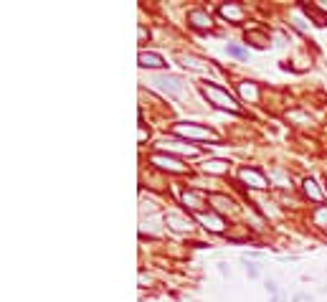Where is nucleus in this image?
<instances>
[{"label": "nucleus", "instance_id": "12", "mask_svg": "<svg viewBox=\"0 0 327 302\" xmlns=\"http://www.w3.org/2000/svg\"><path fill=\"white\" fill-rule=\"evenodd\" d=\"M183 203L195 211V213H203V196L201 193H195V190H183Z\"/></svg>", "mask_w": 327, "mask_h": 302}, {"label": "nucleus", "instance_id": "25", "mask_svg": "<svg viewBox=\"0 0 327 302\" xmlns=\"http://www.w3.org/2000/svg\"><path fill=\"white\" fill-rule=\"evenodd\" d=\"M315 8H317V10H322V13H327V0H317Z\"/></svg>", "mask_w": 327, "mask_h": 302}, {"label": "nucleus", "instance_id": "11", "mask_svg": "<svg viewBox=\"0 0 327 302\" xmlns=\"http://www.w3.org/2000/svg\"><path fill=\"white\" fill-rule=\"evenodd\" d=\"M188 23H190L193 28H198V31H206V28H211V15H208L203 8L190 10V13H188Z\"/></svg>", "mask_w": 327, "mask_h": 302}, {"label": "nucleus", "instance_id": "14", "mask_svg": "<svg viewBox=\"0 0 327 302\" xmlns=\"http://www.w3.org/2000/svg\"><path fill=\"white\" fill-rule=\"evenodd\" d=\"M302 185H304V196H307L310 201H315V203H320V201H322V190L317 188V183H315L312 178H304V183H302Z\"/></svg>", "mask_w": 327, "mask_h": 302}, {"label": "nucleus", "instance_id": "24", "mask_svg": "<svg viewBox=\"0 0 327 302\" xmlns=\"http://www.w3.org/2000/svg\"><path fill=\"white\" fill-rule=\"evenodd\" d=\"M307 300H312V297H310V295H304V292H299V295H294L292 302H307Z\"/></svg>", "mask_w": 327, "mask_h": 302}, {"label": "nucleus", "instance_id": "8", "mask_svg": "<svg viewBox=\"0 0 327 302\" xmlns=\"http://www.w3.org/2000/svg\"><path fill=\"white\" fill-rule=\"evenodd\" d=\"M218 13H221V18L231 20V23H241L244 20V8L238 3H223L221 8H218Z\"/></svg>", "mask_w": 327, "mask_h": 302}, {"label": "nucleus", "instance_id": "6", "mask_svg": "<svg viewBox=\"0 0 327 302\" xmlns=\"http://www.w3.org/2000/svg\"><path fill=\"white\" fill-rule=\"evenodd\" d=\"M165 226H170L172 231H190L193 229V221H190V216H183L180 211H167L165 213Z\"/></svg>", "mask_w": 327, "mask_h": 302}, {"label": "nucleus", "instance_id": "20", "mask_svg": "<svg viewBox=\"0 0 327 302\" xmlns=\"http://www.w3.org/2000/svg\"><path fill=\"white\" fill-rule=\"evenodd\" d=\"M241 262H244V267H246V274H249V279H256L259 277V264L256 262H251V259H246V256H241Z\"/></svg>", "mask_w": 327, "mask_h": 302}, {"label": "nucleus", "instance_id": "17", "mask_svg": "<svg viewBox=\"0 0 327 302\" xmlns=\"http://www.w3.org/2000/svg\"><path fill=\"white\" fill-rule=\"evenodd\" d=\"M226 51H228V56H233V59H249V51L244 49V46H238V43H228L226 46Z\"/></svg>", "mask_w": 327, "mask_h": 302}, {"label": "nucleus", "instance_id": "1", "mask_svg": "<svg viewBox=\"0 0 327 302\" xmlns=\"http://www.w3.org/2000/svg\"><path fill=\"white\" fill-rule=\"evenodd\" d=\"M201 92H203V97H206L213 107H218V110H228V112H238V110H241V107H238V102L228 94V89H223V86H218V84L206 81V84L201 86Z\"/></svg>", "mask_w": 327, "mask_h": 302}, {"label": "nucleus", "instance_id": "16", "mask_svg": "<svg viewBox=\"0 0 327 302\" xmlns=\"http://www.w3.org/2000/svg\"><path fill=\"white\" fill-rule=\"evenodd\" d=\"M180 61H183V66L185 69H193V71H208V66L201 61V59H195V56H180Z\"/></svg>", "mask_w": 327, "mask_h": 302}, {"label": "nucleus", "instance_id": "15", "mask_svg": "<svg viewBox=\"0 0 327 302\" xmlns=\"http://www.w3.org/2000/svg\"><path fill=\"white\" fill-rule=\"evenodd\" d=\"M178 145H183V142H167V140H163L160 142V147L163 150H167V153H172V150H178V153H188V155H198V147H178Z\"/></svg>", "mask_w": 327, "mask_h": 302}, {"label": "nucleus", "instance_id": "18", "mask_svg": "<svg viewBox=\"0 0 327 302\" xmlns=\"http://www.w3.org/2000/svg\"><path fill=\"white\" fill-rule=\"evenodd\" d=\"M287 120H289V122H297V124H312V117H310V115H302L299 110L287 112Z\"/></svg>", "mask_w": 327, "mask_h": 302}, {"label": "nucleus", "instance_id": "2", "mask_svg": "<svg viewBox=\"0 0 327 302\" xmlns=\"http://www.w3.org/2000/svg\"><path fill=\"white\" fill-rule=\"evenodd\" d=\"M172 132L178 137H185V140H195V142H218V137L211 127H203V124H193V122H178L172 127Z\"/></svg>", "mask_w": 327, "mask_h": 302}, {"label": "nucleus", "instance_id": "19", "mask_svg": "<svg viewBox=\"0 0 327 302\" xmlns=\"http://www.w3.org/2000/svg\"><path fill=\"white\" fill-rule=\"evenodd\" d=\"M312 219H315V224H317V226L327 229V206H317V208H315V216H312Z\"/></svg>", "mask_w": 327, "mask_h": 302}, {"label": "nucleus", "instance_id": "27", "mask_svg": "<svg viewBox=\"0 0 327 302\" xmlns=\"http://www.w3.org/2000/svg\"><path fill=\"white\" fill-rule=\"evenodd\" d=\"M145 38H150V33L145 31V26H140V41H145Z\"/></svg>", "mask_w": 327, "mask_h": 302}, {"label": "nucleus", "instance_id": "10", "mask_svg": "<svg viewBox=\"0 0 327 302\" xmlns=\"http://www.w3.org/2000/svg\"><path fill=\"white\" fill-rule=\"evenodd\" d=\"M140 66L142 69H163L167 66L165 59L160 54H152V51H140Z\"/></svg>", "mask_w": 327, "mask_h": 302}, {"label": "nucleus", "instance_id": "23", "mask_svg": "<svg viewBox=\"0 0 327 302\" xmlns=\"http://www.w3.org/2000/svg\"><path fill=\"white\" fill-rule=\"evenodd\" d=\"M218 272H221L223 277H228V274H231V269H228V264H226V262H218Z\"/></svg>", "mask_w": 327, "mask_h": 302}, {"label": "nucleus", "instance_id": "22", "mask_svg": "<svg viewBox=\"0 0 327 302\" xmlns=\"http://www.w3.org/2000/svg\"><path fill=\"white\" fill-rule=\"evenodd\" d=\"M267 292L274 297V295H279V287H276V282H274V279H267Z\"/></svg>", "mask_w": 327, "mask_h": 302}, {"label": "nucleus", "instance_id": "3", "mask_svg": "<svg viewBox=\"0 0 327 302\" xmlns=\"http://www.w3.org/2000/svg\"><path fill=\"white\" fill-rule=\"evenodd\" d=\"M152 84H155L160 92L170 94V97H180L183 89H185V81L178 74H158L155 79H152Z\"/></svg>", "mask_w": 327, "mask_h": 302}, {"label": "nucleus", "instance_id": "13", "mask_svg": "<svg viewBox=\"0 0 327 302\" xmlns=\"http://www.w3.org/2000/svg\"><path fill=\"white\" fill-rule=\"evenodd\" d=\"M238 94L246 102H259V86L254 81H241L238 84Z\"/></svg>", "mask_w": 327, "mask_h": 302}, {"label": "nucleus", "instance_id": "26", "mask_svg": "<svg viewBox=\"0 0 327 302\" xmlns=\"http://www.w3.org/2000/svg\"><path fill=\"white\" fill-rule=\"evenodd\" d=\"M284 300H287V297H284V292H279V295H274V297H272V302H284Z\"/></svg>", "mask_w": 327, "mask_h": 302}, {"label": "nucleus", "instance_id": "21", "mask_svg": "<svg viewBox=\"0 0 327 302\" xmlns=\"http://www.w3.org/2000/svg\"><path fill=\"white\" fill-rule=\"evenodd\" d=\"M211 203L216 206V208H221V211H226V208H231L233 203H231V198H223V196H211Z\"/></svg>", "mask_w": 327, "mask_h": 302}, {"label": "nucleus", "instance_id": "7", "mask_svg": "<svg viewBox=\"0 0 327 302\" xmlns=\"http://www.w3.org/2000/svg\"><path fill=\"white\" fill-rule=\"evenodd\" d=\"M195 216H198V221L206 226V229H211L213 234H221L223 229H226V221L221 219V216H218V213H213V211H203V213H195Z\"/></svg>", "mask_w": 327, "mask_h": 302}, {"label": "nucleus", "instance_id": "4", "mask_svg": "<svg viewBox=\"0 0 327 302\" xmlns=\"http://www.w3.org/2000/svg\"><path fill=\"white\" fill-rule=\"evenodd\" d=\"M150 163L160 168V170H167V173H185L188 168L183 165V160H178L175 155H165V153H155L150 158Z\"/></svg>", "mask_w": 327, "mask_h": 302}, {"label": "nucleus", "instance_id": "5", "mask_svg": "<svg viewBox=\"0 0 327 302\" xmlns=\"http://www.w3.org/2000/svg\"><path fill=\"white\" fill-rule=\"evenodd\" d=\"M238 178H241V183H246L249 188H256V190H264V188H269V181H267V176L261 170H256V168H244L241 173H238Z\"/></svg>", "mask_w": 327, "mask_h": 302}, {"label": "nucleus", "instance_id": "9", "mask_svg": "<svg viewBox=\"0 0 327 302\" xmlns=\"http://www.w3.org/2000/svg\"><path fill=\"white\" fill-rule=\"evenodd\" d=\"M228 168H231V163L223 160V158H208V160L203 163V170L211 173V176H226Z\"/></svg>", "mask_w": 327, "mask_h": 302}]
</instances>
